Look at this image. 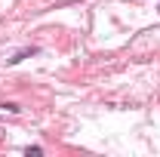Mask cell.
Returning a JSON list of instances; mask_svg holds the SVG:
<instances>
[{
    "mask_svg": "<svg viewBox=\"0 0 160 157\" xmlns=\"http://www.w3.org/2000/svg\"><path fill=\"white\" fill-rule=\"evenodd\" d=\"M37 53H40L37 46H25V49H19V53H16V56L9 59V65H19L22 59H28V56H37Z\"/></svg>",
    "mask_w": 160,
    "mask_h": 157,
    "instance_id": "obj_1",
    "label": "cell"
},
{
    "mask_svg": "<svg viewBox=\"0 0 160 157\" xmlns=\"http://www.w3.org/2000/svg\"><path fill=\"white\" fill-rule=\"evenodd\" d=\"M3 108H6V111H9V114H19V111H22V108H19V105H16V102H6V105H3Z\"/></svg>",
    "mask_w": 160,
    "mask_h": 157,
    "instance_id": "obj_2",
    "label": "cell"
}]
</instances>
